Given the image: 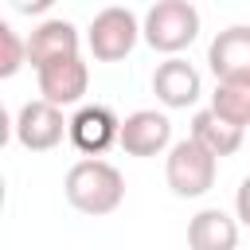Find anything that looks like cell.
<instances>
[{"label":"cell","instance_id":"cell-1","mask_svg":"<svg viewBox=\"0 0 250 250\" xmlns=\"http://www.w3.org/2000/svg\"><path fill=\"white\" fill-rule=\"evenodd\" d=\"M62 191H66V203L82 215H113L125 199V180L121 172L109 164V160H98V156H86L78 164H70L66 180H62Z\"/></svg>","mask_w":250,"mask_h":250},{"label":"cell","instance_id":"cell-5","mask_svg":"<svg viewBox=\"0 0 250 250\" xmlns=\"http://www.w3.org/2000/svg\"><path fill=\"white\" fill-rule=\"evenodd\" d=\"M62 133H70V121L62 117V105L47 102V98H35L27 105H20L16 113V141L27 148V152H51Z\"/></svg>","mask_w":250,"mask_h":250},{"label":"cell","instance_id":"cell-15","mask_svg":"<svg viewBox=\"0 0 250 250\" xmlns=\"http://www.w3.org/2000/svg\"><path fill=\"white\" fill-rule=\"evenodd\" d=\"M23 62H27V39H20L12 23H0V78H12Z\"/></svg>","mask_w":250,"mask_h":250},{"label":"cell","instance_id":"cell-9","mask_svg":"<svg viewBox=\"0 0 250 250\" xmlns=\"http://www.w3.org/2000/svg\"><path fill=\"white\" fill-rule=\"evenodd\" d=\"M207 62H211V74L219 82L227 78H250V27L246 23H234L227 31H219L207 47Z\"/></svg>","mask_w":250,"mask_h":250},{"label":"cell","instance_id":"cell-12","mask_svg":"<svg viewBox=\"0 0 250 250\" xmlns=\"http://www.w3.org/2000/svg\"><path fill=\"white\" fill-rule=\"evenodd\" d=\"M188 246L191 250H238V223L219 207H203L188 223Z\"/></svg>","mask_w":250,"mask_h":250},{"label":"cell","instance_id":"cell-3","mask_svg":"<svg viewBox=\"0 0 250 250\" xmlns=\"http://www.w3.org/2000/svg\"><path fill=\"white\" fill-rule=\"evenodd\" d=\"M141 35L160 55H180L199 35V12L191 0H156L141 23Z\"/></svg>","mask_w":250,"mask_h":250},{"label":"cell","instance_id":"cell-7","mask_svg":"<svg viewBox=\"0 0 250 250\" xmlns=\"http://www.w3.org/2000/svg\"><path fill=\"white\" fill-rule=\"evenodd\" d=\"M117 145L129 152V156H156L172 145V121L156 109H137L121 121V133H117Z\"/></svg>","mask_w":250,"mask_h":250},{"label":"cell","instance_id":"cell-4","mask_svg":"<svg viewBox=\"0 0 250 250\" xmlns=\"http://www.w3.org/2000/svg\"><path fill=\"white\" fill-rule=\"evenodd\" d=\"M137 39H141V23L129 8H102L86 27V43L98 62H121L137 47Z\"/></svg>","mask_w":250,"mask_h":250},{"label":"cell","instance_id":"cell-13","mask_svg":"<svg viewBox=\"0 0 250 250\" xmlns=\"http://www.w3.org/2000/svg\"><path fill=\"white\" fill-rule=\"evenodd\" d=\"M242 133H246L242 125H234V121L219 117L215 109H199V113L191 117V137H195L199 145H207L219 160L242 148Z\"/></svg>","mask_w":250,"mask_h":250},{"label":"cell","instance_id":"cell-14","mask_svg":"<svg viewBox=\"0 0 250 250\" xmlns=\"http://www.w3.org/2000/svg\"><path fill=\"white\" fill-rule=\"evenodd\" d=\"M211 109L234 125H250V78H227L211 94Z\"/></svg>","mask_w":250,"mask_h":250},{"label":"cell","instance_id":"cell-16","mask_svg":"<svg viewBox=\"0 0 250 250\" xmlns=\"http://www.w3.org/2000/svg\"><path fill=\"white\" fill-rule=\"evenodd\" d=\"M234 211H238V223L242 227H250V176L238 184V191H234Z\"/></svg>","mask_w":250,"mask_h":250},{"label":"cell","instance_id":"cell-17","mask_svg":"<svg viewBox=\"0 0 250 250\" xmlns=\"http://www.w3.org/2000/svg\"><path fill=\"white\" fill-rule=\"evenodd\" d=\"M20 16H43V12H51L55 8V0H8Z\"/></svg>","mask_w":250,"mask_h":250},{"label":"cell","instance_id":"cell-6","mask_svg":"<svg viewBox=\"0 0 250 250\" xmlns=\"http://www.w3.org/2000/svg\"><path fill=\"white\" fill-rule=\"evenodd\" d=\"M35 74H39V94L55 105H78L90 86V66L82 62V55L55 59V62L39 66Z\"/></svg>","mask_w":250,"mask_h":250},{"label":"cell","instance_id":"cell-8","mask_svg":"<svg viewBox=\"0 0 250 250\" xmlns=\"http://www.w3.org/2000/svg\"><path fill=\"white\" fill-rule=\"evenodd\" d=\"M152 94H156V102L168 105V109H188V105H195V98H199V70H195L188 59L172 55V59H164V62L152 70Z\"/></svg>","mask_w":250,"mask_h":250},{"label":"cell","instance_id":"cell-10","mask_svg":"<svg viewBox=\"0 0 250 250\" xmlns=\"http://www.w3.org/2000/svg\"><path fill=\"white\" fill-rule=\"evenodd\" d=\"M78 47H82V35H78V27L70 20H43L27 35V62L39 70V66H47L55 59L78 55Z\"/></svg>","mask_w":250,"mask_h":250},{"label":"cell","instance_id":"cell-2","mask_svg":"<svg viewBox=\"0 0 250 250\" xmlns=\"http://www.w3.org/2000/svg\"><path fill=\"white\" fill-rule=\"evenodd\" d=\"M215 172H219V156H215L207 145H199L191 133L168 148L164 180H168L172 195H180V199L207 195V191H211V184H215Z\"/></svg>","mask_w":250,"mask_h":250},{"label":"cell","instance_id":"cell-11","mask_svg":"<svg viewBox=\"0 0 250 250\" xmlns=\"http://www.w3.org/2000/svg\"><path fill=\"white\" fill-rule=\"evenodd\" d=\"M121 133V121L113 117L109 105H82L74 117H70V141L86 152V156H98L105 152Z\"/></svg>","mask_w":250,"mask_h":250}]
</instances>
